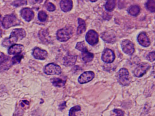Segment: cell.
Returning <instances> with one entry per match:
<instances>
[{"mask_svg": "<svg viewBox=\"0 0 155 116\" xmlns=\"http://www.w3.org/2000/svg\"><path fill=\"white\" fill-rule=\"evenodd\" d=\"M23 58V55L22 54H17L15 55L12 59V64H18L21 61V60Z\"/></svg>", "mask_w": 155, "mask_h": 116, "instance_id": "26", "label": "cell"}, {"mask_svg": "<svg viewBox=\"0 0 155 116\" xmlns=\"http://www.w3.org/2000/svg\"><path fill=\"white\" fill-rule=\"evenodd\" d=\"M101 38L104 41L108 43L113 44L116 41V35L111 31L103 33L101 34Z\"/></svg>", "mask_w": 155, "mask_h": 116, "instance_id": "14", "label": "cell"}, {"mask_svg": "<svg viewBox=\"0 0 155 116\" xmlns=\"http://www.w3.org/2000/svg\"><path fill=\"white\" fill-rule=\"evenodd\" d=\"M150 65L147 63H142L138 65L134 71V74L136 77L140 78L142 77L150 68Z\"/></svg>", "mask_w": 155, "mask_h": 116, "instance_id": "6", "label": "cell"}, {"mask_svg": "<svg viewBox=\"0 0 155 116\" xmlns=\"http://www.w3.org/2000/svg\"><path fill=\"white\" fill-rule=\"evenodd\" d=\"M73 34V30L71 27H65L58 30L57 32V38L61 42H66L68 40Z\"/></svg>", "mask_w": 155, "mask_h": 116, "instance_id": "2", "label": "cell"}, {"mask_svg": "<svg viewBox=\"0 0 155 116\" xmlns=\"http://www.w3.org/2000/svg\"><path fill=\"white\" fill-rule=\"evenodd\" d=\"M137 41L143 47H148L150 44V41L145 32L140 33L138 35Z\"/></svg>", "mask_w": 155, "mask_h": 116, "instance_id": "13", "label": "cell"}, {"mask_svg": "<svg viewBox=\"0 0 155 116\" xmlns=\"http://www.w3.org/2000/svg\"><path fill=\"white\" fill-rule=\"evenodd\" d=\"M77 55L68 53L63 59V64L66 66H71L74 65L77 60Z\"/></svg>", "mask_w": 155, "mask_h": 116, "instance_id": "15", "label": "cell"}, {"mask_svg": "<svg viewBox=\"0 0 155 116\" xmlns=\"http://www.w3.org/2000/svg\"><path fill=\"white\" fill-rule=\"evenodd\" d=\"M116 5L115 1H107L105 5V8L108 11H113Z\"/></svg>", "mask_w": 155, "mask_h": 116, "instance_id": "23", "label": "cell"}, {"mask_svg": "<svg viewBox=\"0 0 155 116\" xmlns=\"http://www.w3.org/2000/svg\"><path fill=\"white\" fill-rule=\"evenodd\" d=\"M60 5L61 10L65 12H67L72 9L73 2L71 1H61Z\"/></svg>", "mask_w": 155, "mask_h": 116, "instance_id": "18", "label": "cell"}, {"mask_svg": "<svg viewBox=\"0 0 155 116\" xmlns=\"http://www.w3.org/2000/svg\"><path fill=\"white\" fill-rule=\"evenodd\" d=\"M146 7L150 11L154 12L155 11V1H148L146 3Z\"/></svg>", "mask_w": 155, "mask_h": 116, "instance_id": "24", "label": "cell"}, {"mask_svg": "<svg viewBox=\"0 0 155 116\" xmlns=\"http://www.w3.org/2000/svg\"><path fill=\"white\" fill-rule=\"evenodd\" d=\"M118 81L123 86H127L130 83L129 73L126 68L120 69L118 72Z\"/></svg>", "mask_w": 155, "mask_h": 116, "instance_id": "4", "label": "cell"}, {"mask_svg": "<svg viewBox=\"0 0 155 116\" xmlns=\"http://www.w3.org/2000/svg\"><path fill=\"white\" fill-rule=\"evenodd\" d=\"M76 48L77 50L81 51V52L86 50H87V46H86L84 41L78 42V43L77 44V45H76Z\"/></svg>", "mask_w": 155, "mask_h": 116, "instance_id": "27", "label": "cell"}, {"mask_svg": "<svg viewBox=\"0 0 155 116\" xmlns=\"http://www.w3.org/2000/svg\"><path fill=\"white\" fill-rule=\"evenodd\" d=\"M78 23L79 25L77 29V34L80 35L86 31V24L85 21L80 18L78 19Z\"/></svg>", "mask_w": 155, "mask_h": 116, "instance_id": "21", "label": "cell"}, {"mask_svg": "<svg viewBox=\"0 0 155 116\" xmlns=\"http://www.w3.org/2000/svg\"><path fill=\"white\" fill-rule=\"evenodd\" d=\"M24 49V46L21 44H13L9 48L8 53L9 55H17L20 54Z\"/></svg>", "mask_w": 155, "mask_h": 116, "instance_id": "16", "label": "cell"}, {"mask_svg": "<svg viewBox=\"0 0 155 116\" xmlns=\"http://www.w3.org/2000/svg\"><path fill=\"white\" fill-rule=\"evenodd\" d=\"M66 107H67V106H66V102H62V103H61V104L59 106V109L60 110H62L65 108Z\"/></svg>", "mask_w": 155, "mask_h": 116, "instance_id": "35", "label": "cell"}, {"mask_svg": "<svg viewBox=\"0 0 155 116\" xmlns=\"http://www.w3.org/2000/svg\"><path fill=\"white\" fill-rule=\"evenodd\" d=\"M21 17L27 22H30L34 18V13L30 8H24L21 11Z\"/></svg>", "mask_w": 155, "mask_h": 116, "instance_id": "11", "label": "cell"}, {"mask_svg": "<svg viewBox=\"0 0 155 116\" xmlns=\"http://www.w3.org/2000/svg\"><path fill=\"white\" fill-rule=\"evenodd\" d=\"M67 78L63 77V78H54L51 79V83L55 87H62L66 84Z\"/></svg>", "mask_w": 155, "mask_h": 116, "instance_id": "17", "label": "cell"}, {"mask_svg": "<svg viewBox=\"0 0 155 116\" xmlns=\"http://www.w3.org/2000/svg\"><path fill=\"white\" fill-rule=\"evenodd\" d=\"M94 57L93 53L89 52L88 50L82 52L81 54V59L85 63L90 62L93 60Z\"/></svg>", "mask_w": 155, "mask_h": 116, "instance_id": "20", "label": "cell"}, {"mask_svg": "<svg viewBox=\"0 0 155 116\" xmlns=\"http://www.w3.org/2000/svg\"><path fill=\"white\" fill-rule=\"evenodd\" d=\"M38 35L40 40L44 43H48L49 41L50 37L48 29H41Z\"/></svg>", "mask_w": 155, "mask_h": 116, "instance_id": "19", "label": "cell"}, {"mask_svg": "<svg viewBox=\"0 0 155 116\" xmlns=\"http://www.w3.org/2000/svg\"><path fill=\"white\" fill-rule=\"evenodd\" d=\"M86 40L90 45L92 46L96 45L98 42V34L94 30H90L86 34Z\"/></svg>", "mask_w": 155, "mask_h": 116, "instance_id": "7", "label": "cell"}, {"mask_svg": "<svg viewBox=\"0 0 155 116\" xmlns=\"http://www.w3.org/2000/svg\"><path fill=\"white\" fill-rule=\"evenodd\" d=\"M147 60L150 62H153L155 60V52L153 51L150 53L147 57Z\"/></svg>", "mask_w": 155, "mask_h": 116, "instance_id": "33", "label": "cell"}, {"mask_svg": "<svg viewBox=\"0 0 155 116\" xmlns=\"http://www.w3.org/2000/svg\"><path fill=\"white\" fill-rule=\"evenodd\" d=\"M9 56L2 53V55H0V65L9 61Z\"/></svg>", "mask_w": 155, "mask_h": 116, "instance_id": "30", "label": "cell"}, {"mask_svg": "<svg viewBox=\"0 0 155 116\" xmlns=\"http://www.w3.org/2000/svg\"><path fill=\"white\" fill-rule=\"evenodd\" d=\"M21 21L15 14L6 15L2 20V25L5 29H8L12 26L19 25Z\"/></svg>", "mask_w": 155, "mask_h": 116, "instance_id": "3", "label": "cell"}, {"mask_svg": "<svg viewBox=\"0 0 155 116\" xmlns=\"http://www.w3.org/2000/svg\"><path fill=\"white\" fill-rule=\"evenodd\" d=\"M81 110V108L79 105L74 106L70 109L69 112V116H77L76 115V112L78 111H79Z\"/></svg>", "mask_w": 155, "mask_h": 116, "instance_id": "28", "label": "cell"}, {"mask_svg": "<svg viewBox=\"0 0 155 116\" xmlns=\"http://www.w3.org/2000/svg\"><path fill=\"white\" fill-rule=\"evenodd\" d=\"M121 46L123 51L128 55H132L135 51L134 44L129 40H123L121 42Z\"/></svg>", "mask_w": 155, "mask_h": 116, "instance_id": "8", "label": "cell"}, {"mask_svg": "<svg viewBox=\"0 0 155 116\" xmlns=\"http://www.w3.org/2000/svg\"><path fill=\"white\" fill-rule=\"evenodd\" d=\"M20 106L22 108L26 109L29 107V102L27 100H22L20 102Z\"/></svg>", "mask_w": 155, "mask_h": 116, "instance_id": "31", "label": "cell"}, {"mask_svg": "<svg viewBox=\"0 0 155 116\" xmlns=\"http://www.w3.org/2000/svg\"><path fill=\"white\" fill-rule=\"evenodd\" d=\"M127 11L130 15L136 16L139 14L140 12V8L138 5H132L128 8Z\"/></svg>", "mask_w": 155, "mask_h": 116, "instance_id": "22", "label": "cell"}, {"mask_svg": "<svg viewBox=\"0 0 155 116\" xmlns=\"http://www.w3.org/2000/svg\"><path fill=\"white\" fill-rule=\"evenodd\" d=\"M48 14L44 11H41L39 12L38 14V18L41 22L46 21L48 19Z\"/></svg>", "mask_w": 155, "mask_h": 116, "instance_id": "25", "label": "cell"}, {"mask_svg": "<svg viewBox=\"0 0 155 116\" xmlns=\"http://www.w3.org/2000/svg\"><path fill=\"white\" fill-rule=\"evenodd\" d=\"M27 1H15L12 2V5L15 7H18V6H21V5H27Z\"/></svg>", "mask_w": 155, "mask_h": 116, "instance_id": "29", "label": "cell"}, {"mask_svg": "<svg viewBox=\"0 0 155 116\" xmlns=\"http://www.w3.org/2000/svg\"><path fill=\"white\" fill-rule=\"evenodd\" d=\"M32 54L35 59L40 60H45L48 56L47 51L38 47L33 50Z\"/></svg>", "mask_w": 155, "mask_h": 116, "instance_id": "12", "label": "cell"}, {"mask_svg": "<svg viewBox=\"0 0 155 116\" xmlns=\"http://www.w3.org/2000/svg\"><path fill=\"white\" fill-rule=\"evenodd\" d=\"M101 59L106 63H111L115 60V53L110 49H106L102 52Z\"/></svg>", "mask_w": 155, "mask_h": 116, "instance_id": "9", "label": "cell"}, {"mask_svg": "<svg viewBox=\"0 0 155 116\" xmlns=\"http://www.w3.org/2000/svg\"><path fill=\"white\" fill-rule=\"evenodd\" d=\"M0 116H2V115H1V114H0Z\"/></svg>", "mask_w": 155, "mask_h": 116, "instance_id": "36", "label": "cell"}, {"mask_svg": "<svg viewBox=\"0 0 155 116\" xmlns=\"http://www.w3.org/2000/svg\"><path fill=\"white\" fill-rule=\"evenodd\" d=\"M95 77V73L93 72L89 71L82 73L78 79V82L80 84H84L92 80Z\"/></svg>", "mask_w": 155, "mask_h": 116, "instance_id": "10", "label": "cell"}, {"mask_svg": "<svg viewBox=\"0 0 155 116\" xmlns=\"http://www.w3.org/2000/svg\"><path fill=\"white\" fill-rule=\"evenodd\" d=\"M113 112L117 114L116 116H124V112L121 110L115 109L113 110Z\"/></svg>", "mask_w": 155, "mask_h": 116, "instance_id": "34", "label": "cell"}, {"mask_svg": "<svg viewBox=\"0 0 155 116\" xmlns=\"http://www.w3.org/2000/svg\"><path fill=\"white\" fill-rule=\"evenodd\" d=\"M46 7H47V10L49 11H54L56 10V6L51 2H48L46 5Z\"/></svg>", "mask_w": 155, "mask_h": 116, "instance_id": "32", "label": "cell"}, {"mask_svg": "<svg viewBox=\"0 0 155 116\" xmlns=\"http://www.w3.org/2000/svg\"><path fill=\"white\" fill-rule=\"evenodd\" d=\"M44 72L47 75H59L61 73L60 66L54 63L47 64L44 68Z\"/></svg>", "mask_w": 155, "mask_h": 116, "instance_id": "5", "label": "cell"}, {"mask_svg": "<svg viewBox=\"0 0 155 116\" xmlns=\"http://www.w3.org/2000/svg\"><path fill=\"white\" fill-rule=\"evenodd\" d=\"M26 35V32L23 29H14L11 34L9 38L5 39L2 42V45L5 47L14 44L18 40L23 39Z\"/></svg>", "mask_w": 155, "mask_h": 116, "instance_id": "1", "label": "cell"}]
</instances>
